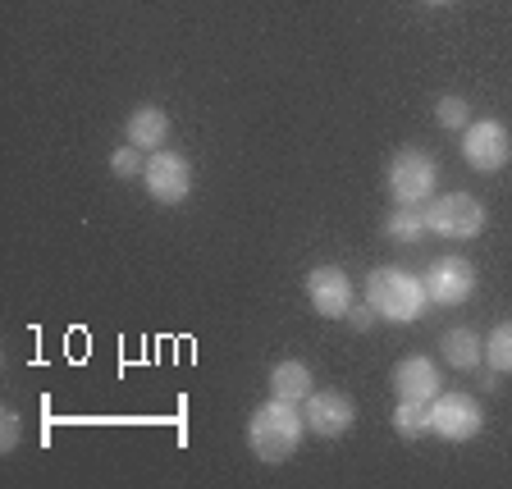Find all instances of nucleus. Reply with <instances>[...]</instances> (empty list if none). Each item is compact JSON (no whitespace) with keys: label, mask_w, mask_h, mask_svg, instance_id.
<instances>
[{"label":"nucleus","mask_w":512,"mask_h":489,"mask_svg":"<svg viewBox=\"0 0 512 489\" xmlns=\"http://www.w3.org/2000/svg\"><path fill=\"white\" fill-rule=\"evenodd\" d=\"M394 430H398L403 439L430 435V403H412V398H398V407H394Z\"/></svg>","instance_id":"obj_16"},{"label":"nucleus","mask_w":512,"mask_h":489,"mask_svg":"<svg viewBox=\"0 0 512 489\" xmlns=\"http://www.w3.org/2000/svg\"><path fill=\"white\" fill-rule=\"evenodd\" d=\"M375 316H380V311H375L371 302H352V307H348V325H352V330H371Z\"/></svg>","instance_id":"obj_21"},{"label":"nucleus","mask_w":512,"mask_h":489,"mask_svg":"<svg viewBox=\"0 0 512 489\" xmlns=\"http://www.w3.org/2000/svg\"><path fill=\"white\" fill-rule=\"evenodd\" d=\"M462 156H467V165H471V170H480V174L503 170V165H508V156H512L508 124H499V119L467 124V133H462Z\"/></svg>","instance_id":"obj_5"},{"label":"nucleus","mask_w":512,"mask_h":489,"mask_svg":"<svg viewBox=\"0 0 512 489\" xmlns=\"http://www.w3.org/2000/svg\"><path fill=\"white\" fill-rule=\"evenodd\" d=\"M426 293L430 302H444V307H458V302L471 298V288H476V270H471V261H462V256H439L435 266L426 270Z\"/></svg>","instance_id":"obj_8"},{"label":"nucleus","mask_w":512,"mask_h":489,"mask_svg":"<svg viewBox=\"0 0 512 489\" xmlns=\"http://www.w3.org/2000/svg\"><path fill=\"white\" fill-rule=\"evenodd\" d=\"M426 220L444 238H476L485 229V206L471 192H444V197H435L426 206Z\"/></svg>","instance_id":"obj_4"},{"label":"nucleus","mask_w":512,"mask_h":489,"mask_svg":"<svg viewBox=\"0 0 512 489\" xmlns=\"http://www.w3.org/2000/svg\"><path fill=\"white\" fill-rule=\"evenodd\" d=\"M142 179H147V192L156 202L179 206V202H188V192H192V165L179 151H151Z\"/></svg>","instance_id":"obj_6"},{"label":"nucleus","mask_w":512,"mask_h":489,"mask_svg":"<svg viewBox=\"0 0 512 489\" xmlns=\"http://www.w3.org/2000/svg\"><path fill=\"white\" fill-rule=\"evenodd\" d=\"M435 183H439V170L426 151L407 147L389 160V192H394L398 206H426L435 197Z\"/></svg>","instance_id":"obj_3"},{"label":"nucleus","mask_w":512,"mask_h":489,"mask_svg":"<svg viewBox=\"0 0 512 489\" xmlns=\"http://www.w3.org/2000/svg\"><path fill=\"white\" fill-rule=\"evenodd\" d=\"M480 334L476 330H448L444 334V362L453 366V371H480Z\"/></svg>","instance_id":"obj_14"},{"label":"nucleus","mask_w":512,"mask_h":489,"mask_svg":"<svg viewBox=\"0 0 512 489\" xmlns=\"http://www.w3.org/2000/svg\"><path fill=\"white\" fill-rule=\"evenodd\" d=\"M480 426H485V412H480L476 398L467 394H444L430 403V430L444 439H453V444H467L471 435H480Z\"/></svg>","instance_id":"obj_7"},{"label":"nucleus","mask_w":512,"mask_h":489,"mask_svg":"<svg viewBox=\"0 0 512 489\" xmlns=\"http://www.w3.org/2000/svg\"><path fill=\"white\" fill-rule=\"evenodd\" d=\"M426 5H448V0H426Z\"/></svg>","instance_id":"obj_22"},{"label":"nucleus","mask_w":512,"mask_h":489,"mask_svg":"<svg viewBox=\"0 0 512 489\" xmlns=\"http://www.w3.org/2000/svg\"><path fill=\"white\" fill-rule=\"evenodd\" d=\"M307 430H316V435L325 439H339L352 430V421H357V407H352L348 394H334V389H325V394H311L307 398Z\"/></svg>","instance_id":"obj_10"},{"label":"nucleus","mask_w":512,"mask_h":489,"mask_svg":"<svg viewBox=\"0 0 512 489\" xmlns=\"http://www.w3.org/2000/svg\"><path fill=\"white\" fill-rule=\"evenodd\" d=\"M302 430H307V416L293 403L270 398V403L256 407L252 421H247V448H252V458H261V462H288L302 444Z\"/></svg>","instance_id":"obj_1"},{"label":"nucleus","mask_w":512,"mask_h":489,"mask_svg":"<svg viewBox=\"0 0 512 489\" xmlns=\"http://www.w3.org/2000/svg\"><path fill=\"white\" fill-rule=\"evenodd\" d=\"M316 394V384H311V371L302 362H279L270 371V398L279 403H307Z\"/></svg>","instance_id":"obj_13"},{"label":"nucleus","mask_w":512,"mask_h":489,"mask_svg":"<svg viewBox=\"0 0 512 489\" xmlns=\"http://www.w3.org/2000/svg\"><path fill=\"white\" fill-rule=\"evenodd\" d=\"M110 170H115L119 179H133V174L147 170V160H142V151H138V147H119L115 156H110Z\"/></svg>","instance_id":"obj_19"},{"label":"nucleus","mask_w":512,"mask_h":489,"mask_svg":"<svg viewBox=\"0 0 512 489\" xmlns=\"http://www.w3.org/2000/svg\"><path fill=\"white\" fill-rule=\"evenodd\" d=\"M366 302H371L384 320H398V325H403V320H416L426 311L430 293H426V284L416 275H407V270L380 266V270H371V279H366Z\"/></svg>","instance_id":"obj_2"},{"label":"nucleus","mask_w":512,"mask_h":489,"mask_svg":"<svg viewBox=\"0 0 512 489\" xmlns=\"http://www.w3.org/2000/svg\"><path fill=\"white\" fill-rule=\"evenodd\" d=\"M426 229H430L426 206H398V211L384 220V238H389V243H416Z\"/></svg>","instance_id":"obj_15"},{"label":"nucleus","mask_w":512,"mask_h":489,"mask_svg":"<svg viewBox=\"0 0 512 489\" xmlns=\"http://www.w3.org/2000/svg\"><path fill=\"white\" fill-rule=\"evenodd\" d=\"M485 366H494V371H512V320H503V325H494V334L485 339Z\"/></svg>","instance_id":"obj_17"},{"label":"nucleus","mask_w":512,"mask_h":489,"mask_svg":"<svg viewBox=\"0 0 512 489\" xmlns=\"http://www.w3.org/2000/svg\"><path fill=\"white\" fill-rule=\"evenodd\" d=\"M435 115H439V124H444V128H467L471 106H467V101H462V96H439Z\"/></svg>","instance_id":"obj_18"},{"label":"nucleus","mask_w":512,"mask_h":489,"mask_svg":"<svg viewBox=\"0 0 512 489\" xmlns=\"http://www.w3.org/2000/svg\"><path fill=\"white\" fill-rule=\"evenodd\" d=\"M307 298H311V307H316V316H325V320L348 316V307H352V279H348V270L316 266L307 275Z\"/></svg>","instance_id":"obj_9"},{"label":"nucleus","mask_w":512,"mask_h":489,"mask_svg":"<svg viewBox=\"0 0 512 489\" xmlns=\"http://www.w3.org/2000/svg\"><path fill=\"white\" fill-rule=\"evenodd\" d=\"M124 138H128V147H138V151L165 147V138H170V115L160 106H138L124 124Z\"/></svg>","instance_id":"obj_12"},{"label":"nucleus","mask_w":512,"mask_h":489,"mask_svg":"<svg viewBox=\"0 0 512 489\" xmlns=\"http://www.w3.org/2000/svg\"><path fill=\"white\" fill-rule=\"evenodd\" d=\"M19 435H23L19 412H5V421H0V448H5V453H14V448H19Z\"/></svg>","instance_id":"obj_20"},{"label":"nucleus","mask_w":512,"mask_h":489,"mask_svg":"<svg viewBox=\"0 0 512 489\" xmlns=\"http://www.w3.org/2000/svg\"><path fill=\"white\" fill-rule=\"evenodd\" d=\"M394 389L398 398H412V403H435L439 398V366L430 357H403L394 366Z\"/></svg>","instance_id":"obj_11"}]
</instances>
